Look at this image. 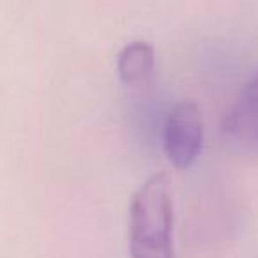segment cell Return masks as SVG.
<instances>
[{"label": "cell", "mask_w": 258, "mask_h": 258, "mask_svg": "<svg viewBox=\"0 0 258 258\" xmlns=\"http://www.w3.org/2000/svg\"><path fill=\"white\" fill-rule=\"evenodd\" d=\"M170 180L156 173L133 195L129 207L131 258H175Z\"/></svg>", "instance_id": "1"}, {"label": "cell", "mask_w": 258, "mask_h": 258, "mask_svg": "<svg viewBox=\"0 0 258 258\" xmlns=\"http://www.w3.org/2000/svg\"><path fill=\"white\" fill-rule=\"evenodd\" d=\"M204 144L202 111L191 101L175 104L165 124V152L175 168L187 170L198 159Z\"/></svg>", "instance_id": "2"}, {"label": "cell", "mask_w": 258, "mask_h": 258, "mask_svg": "<svg viewBox=\"0 0 258 258\" xmlns=\"http://www.w3.org/2000/svg\"><path fill=\"white\" fill-rule=\"evenodd\" d=\"M221 137L233 152L258 156V69L226 111Z\"/></svg>", "instance_id": "3"}, {"label": "cell", "mask_w": 258, "mask_h": 258, "mask_svg": "<svg viewBox=\"0 0 258 258\" xmlns=\"http://www.w3.org/2000/svg\"><path fill=\"white\" fill-rule=\"evenodd\" d=\"M156 69L154 48L147 41L125 44L117 57L118 78L127 89H145L151 85Z\"/></svg>", "instance_id": "4"}]
</instances>
